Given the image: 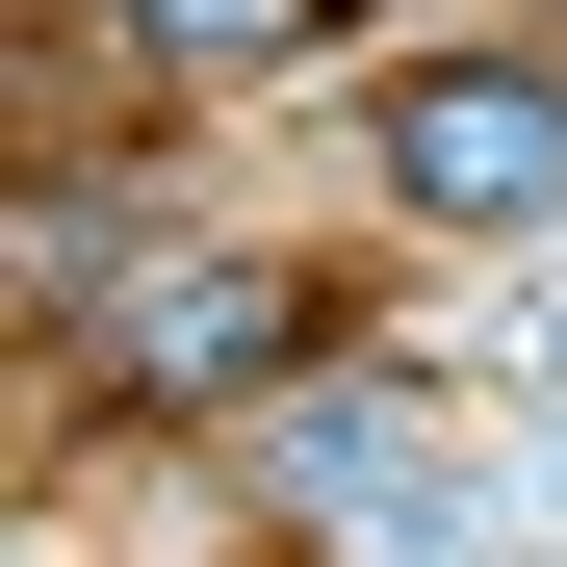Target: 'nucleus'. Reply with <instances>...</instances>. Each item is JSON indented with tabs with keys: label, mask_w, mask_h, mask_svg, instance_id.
<instances>
[{
	"label": "nucleus",
	"mask_w": 567,
	"mask_h": 567,
	"mask_svg": "<svg viewBox=\"0 0 567 567\" xmlns=\"http://www.w3.org/2000/svg\"><path fill=\"white\" fill-rule=\"evenodd\" d=\"M130 27H155V52H310L336 0H130Z\"/></svg>",
	"instance_id": "nucleus-3"
},
{
	"label": "nucleus",
	"mask_w": 567,
	"mask_h": 567,
	"mask_svg": "<svg viewBox=\"0 0 567 567\" xmlns=\"http://www.w3.org/2000/svg\"><path fill=\"white\" fill-rule=\"evenodd\" d=\"M542 361H567V336H542Z\"/></svg>",
	"instance_id": "nucleus-4"
},
{
	"label": "nucleus",
	"mask_w": 567,
	"mask_h": 567,
	"mask_svg": "<svg viewBox=\"0 0 567 567\" xmlns=\"http://www.w3.org/2000/svg\"><path fill=\"white\" fill-rule=\"evenodd\" d=\"M388 181H413L439 233H542L567 207V78H516V52L413 78V104H388Z\"/></svg>",
	"instance_id": "nucleus-1"
},
{
	"label": "nucleus",
	"mask_w": 567,
	"mask_h": 567,
	"mask_svg": "<svg viewBox=\"0 0 567 567\" xmlns=\"http://www.w3.org/2000/svg\"><path fill=\"white\" fill-rule=\"evenodd\" d=\"M284 491L310 516H439V439L413 413H284Z\"/></svg>",
	"instance_id": "nucleus-2"
}]
</instances>
